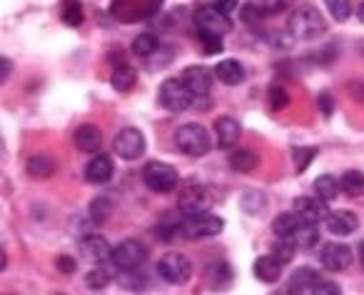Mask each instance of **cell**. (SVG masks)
<instances>
[{"label": "cell", "instance_id": "47", "mask_svg": "<svg viewBox=\"0 0 364 295\" xmlns=\"http://www.w3.org/2000/svg\"><path fill=\"white\" fill-rule=\"evenodd\" d=\"M359 260H362V265H364V240L359 243Z\"/></svg>", "mask_w": 364, "mask_h": 295}, {"label": "cell", "instance_id": "28", "mask_svg": "<svg viewBox=\"0 0 364 295\" xmlns=\"http://www.w3.org/2000/svg\"><path fill=\"white\" fill-rule=\"evenodd\" d=\"M339 193H342L339 178H334V175H329V173L317 175V180H314V195H319V198L329 203V200H334Z\"/></svg>", "mask_w": 364, "mask_h": 295}, {"label": "cell", "instance_id": "12", "mask_svg": "<svg viewBox=\"0 0 364 295\" xmlns=\"http://www.w3.org/2000/svg\"><path fill=\"white\" fill-rule=\"evenodd\" d=\"M195 28L205 33H218V36H225V33L232 31V21L230 16L220 13L215 6H203L195 11Z\"/></svg>", "mask_w": 364, "mask_h": 295}, {"label": "cell", "instance_id": "11", "mask_svg": "<svg viewBox=\"0 0 364 295\" xmlns=\"http://www.w3.org/2000/svg\"><path fill=\"white\" fill-rule=\"evenodd\" d=\"M319 263L329 273H342L354 263V253L344 243H324L319 250Z\"/></svg>", "mask_w": 364, "mask_h": 295}, {"label": "cell", "instance_id": "13", "mask_svg": "<svg viewBox=\"0 0 364 295\" xmlns=\"http://www.w3.org/2000/svg\"><path fill=\"white\" fill-rule=\"evenodd\" d=\"M80 258L85 260V263L100 265V263H105V260L112 258V248L102 235L87 233L80 238Z\"/></svg>", "mask_w": 364, "mask_h": 295}, {"label": "cell", "instance_id": "44", "mask_svg": "<svg viewBox=\"0 0 364 295\" xmlns=\"http://www.w3.org/2000/svg\"><path fill=\"white\" fill-rule=\"evenodd\" d=\"M213 6L218 8L220 13H225V16H232L235 11H240V0H213Z\"/></svg>", "mask_w": 364, "mask_h": 295}, {"label": "cell", "instance_id": "35", "mask_svg": "<svg viewBox=\"0 0 364 295\" xmlns=\"http://www.w3.org/2000/svg\"><path fill=\"white\" fill-rule=\"evenodd\" d=\"M110 283H112V273L102 263L95 265V268H92L90 273L85 275V285L90 290H102V288H107Z\"/></svg>", "mask_w": 364, "mask_h": 295}, {"label": "cell", "instance_id": "36", "mask_svg": "<svg viewBox=\"0 0 364 295\" xmlns=\"http://www.w3.org/2000/svg\"><path fill=\"white\" fill-rule=\"evenodd\" d=\"M210 275H213V283L215 288H228L230 283H232V268H230L228 260H218V263H213V268H210Z\"/></svg>", "mask_w": 364, "mask_h": 295}, {"label": "cell", "instance_id": "26", "mask_svg": "<svg viewBox=\"0 0 364 295\" xmlns=\"http://www.w3.org/2000/svg\"><path fill=\"white\" fill-rule=\"evenodd\" d=\"M292 243L302 250H309L319 243V225L312 223V220H302L297 228V233L292 235Z\"/></svg>", "mask_w": 364, "mask_h": 295}, {"label": "cell", "instance_id": "42", "mask_svg": "<svg viewBox=\"0 0 364 295\" xmlns=\"http://www.w3.org/2000/svg\"><path fill=\"white\" fill-rule=\"evenodd\" d=\"M317 108H319V113H322L324 118H332V113H334V98H332V93H327V90H322L317 95Z\"/></svg>", "mask_w": 364, "mask_h": 295}, {"label": "cell", "instance_id": "17", "mask_svg": "<svg viewBox=\"0 0 364 295\" xmlns=\"http://www.w3.org/2000/svg\"><path fill=\"white\" fill-rule=\"evenodd\" d=\"M324 225H327V230L334 238H344V235L357 233L359 218L352 210H332V213L327 215V220H324Z\"/></svg>", "mask_w": 364, "mask_h": 295}, {"label": "cell", "instance_id": "32", "mask_svg": "<svg viewBox=\"0 0 364 295\" xmlns=\"http://www.w3.org/2000/svg\"><path fill=\"white\" fill-rule=\"evenodd\" d=\"M267 208V195L259 190H245L242 193V210L250 215H262Z\"/></svg>", "mask_w": 364, "mask_h": 295}, {"label": "cell", "instance_id": "43", "mask_svg": "<svg viewBox=\"0 0 364 295\" xmlns=\"http://www.w3.org/2000/svg\"><path fill=\"white\" fill-rule=\"evenodd\" d=\"M55 268L60 270V273H65V275H73L77 270V260L70 258V255H58Z\"/></svg>", "mask_w": 364, "mask_h": 295}, {"label": "cell", "instance_id": "40", "mask_svg": "<svg viewBox=\"0 0 364 295\" xmlns=\"http://www.w3.org/2000/svg\"><path fill=\"white\" fill-rule=\"evenodd\" d=\"M198 36H200V43H203L205 56H218V53H223V48H225L223 36H218V33H205V31H198Z\"/></svg>", "mask_w": 364, "mask_h": 295}, {"label": "cell", "instance_id": "27", "mask_svg": "<svg viewBox=\"0 0 364 295\" xmlns=\"http://www.w3.org/2000/svg\"><path fill=\"white\" fill-rule=\"evenodd\" d=\"M269 13L262 8V3H245L242 8H240V21L245 23V26L250 28V31H259V28L264 26V18H267Z\"/></svg>", "mask_w": 364, "mask_h": 295}, {"label": "cell", "instance_id": "37", "mask_svg": "<svg viewBox=\"0 0 364 295\" xmlns=\"http://www.w3.org/2000/svg\"><path fill=\"white\" fill-rule=\"evenodd\" d=\"M324 6L337 23H347L352 18V3L349 0H324Z\"/></svg>", "mask_w": 364, "mask_h": 295}, {"label": "cell", "instance_id": "46", "mask_svg": "<svg viewBox=\"0 0 364 295\" xmlns=\"http://www.w3.org/2000/svg\"><path fill=\"white\" fill-rule=\"evenodd\" d=\"M357 21L364 23V3H359V8H357Z\"/></svg>", "mask_w": 364, "mask_h": 295}, {"label": "cell", "instance_id": "39", "mask_svg": "<svg viewBox=\"0 0 364 295\" xmlns=\"http://www.w3.org/2000/svg\"><path fill=\"white\" fill-rule=\"evenodd\" d=\"M267 103H269L272 110H284V108L289 105V93L284 90L279 83H272L269 90H267Z\"/></svg>", "mask_w": 364, "mask_h": 295}, {"label": "cell", "instance_id": "10", "mask_svg": "<svg viewBox=\"0 0 364 295\" xmlns=\"http://www.w3.org/2000/svg\"><path fill=\"white\" fill-rule=\"evenodd\" d=\"M145 148H147L145 135H142V130H137V128H122L115 135V140H112V150H115L122 160L142 158Z\"/></svg>", "mask_w": 364, "mask_h": 295}, {"label": "cell", "instance_id": "2", "mask_svg": "<svg viewBox=\"0 0 364 295\" xmlns=\"http://www.w3.org/2000/svg\"><path fill=\"white\" fill-rule=\"evenodd\" d=\"M175 148L180 153L190 155V158H203V155L210 153V148H213V138H210V133L200 123H188V125L177 128Z\"/></svg>", "mask_w": 364, "mask_h": 295}, {"label": "cell", "instance_id": "45", "mask_svg": "<svg viewBox=\"0 0 364 295\" xmlns=\"http://www.w3.org/2000/svg\"><path fill=\"white\" fill-rule=\"evenodd\" d=\"M0 68H3V76H0V81L6 83L8 81V76H11V58H3V61H0Z\"/></svg>", "mask_w": 364, "mask_h": 295}, {"label": "cell", "instance_id": "41", "mask_svg": "<svg viewBox=\"0 0 364 295\" xmlns=\"http://www.w3.org/2000/svg\"><path fill=\"white\" fill-rule=\"evenodd\" d=\"M294 6V0H262V8L269 16H279V13L289 11Z\"/></svg>", "mask_w": 364, "mask_h": 295}, {"label": "cell", "instance_id": "7", "mask_svg": "<svg viewBox=\"0 0 364 295\" xmlns=\"http://www.w3.org/2000/svg\"><path fill=\"white\" fill-rule=\"evenodd\" d=\"M147 255L150 253H147L145 243H140V240H135V238H127L112 250L110 263L115 270H140L142 265H145Z\"/></svg>", "mask_w": 364, "mask_h": 295}, {"label": "cell", "instance_id": "30", "mask_svg": "<svg viewBox=\"0 0 364 295\" xmlns=\"http://www.w3.org/2000/svg\"><path fill=\"white\" fill-rule=\"evenodd\" d=\"M339 183H342V193H347L349 198L364 195V173L362 170H347V173H342Z\"/></svg>", "mask_w": 364, "mask_h": 295}, {"label": "cell", "instance_id": "6", "mask_svg": "<svg viewBox=\"0 0 364 295\" xmlns=\"http://www.w3.org/2000/svg\"><path fill=\"white\" fill-rule=\"evenodd\" d=\"M142 183L152 190V193H172L180 183V175L177 168H172L170 163H162V160H150V163L142 168Z\"/></svg>", "mask_w": 364, "mask_h": 295}, {"label": "cell", "instance_id": "29", "mask_svg": "<svg viewBox=\"0 0 364 295\" xmlns=\"http://www.w3.org/2000/svg\"><path fill=\"white\" fill-rule=\"evenodd\" d=\"M162 43L155 33H140V36L132 41V53L140 58H152L155 53H160Z\"/></svg>", "mask_w": 364, "mask_h": 295}, {"label": "cell", "instance_id": "23", "mask_svg": "<svg viewBox=\"0 0 364 295\" xmlns=\"http://www.w3.org/2000/svg\"><path fill=\"white\" fill-rule=\"evenodd\" d=\"M55 168H58V163L48 153H38L28 158V175H31V178H38V180L53 178Z\"/></svg>", "mask_w": 364, "mask_h": 295}, {"label": "cell", "instance_id": "1", "mask_svg": "<svg viewBox=\"0 0 364 295\" xmlns=\"http://www.w3.org/2000/svg\"><path fill=\"white\" fill-rule=\"evenodd\" d=\"M327 31V23H324L322 13L312 6L297 8V11L289 16L287 23V33L294 38V41H314L322 33Z\"/></svg>", "mask_w": 364, "mask_h": 295}, {"label": "cell", "instance_id": "15", "mask_svg": "<svg viewBox=\"0 0 364 295\" xmlns=\"http://www.w3.org/2000/svg\"><path fill=\"white\" fill-rule=\"evenodd\" d=\"M240 135H242V125H240L235 118L223 115L215 120V145L220 150H230V148L237 145Z\"/></svg>", "mask_w": 364, "mask_h": 295}, {"label": "cell", "instance_id": "3", "mask_svg": "<svg viewBox=\"0 0 364 295\" xmlns=\"http://www.w3.org/2000/svg\"><path fill=\"white\" fill-rule=\"evenodd\" d=\"M157 278L167 285H185L193 278V260L185 253H165L157 260Z\"/></svg>", "mask_w": 364, "mask_h": 295}, {"label": "cell", "instance_id": "18", "mask_svg": "<svg viewBox=\"0 0 364 295\" xmlns=\"http://www.w3.org/2000/svg\"><path fill=\"white\" fill-rule=\"evenodd\" d=\"M282 270H284V260H282V258H277L274 253L259 255V258L255 260V265H252L255 278H257L259 283H267V285L277 283L279 275H282Z\"/></svg>", "mask_w": 364, "mask_h": 295}, {"label": "cell", "instance_id": "20", "mask_svg": "<svg viewBox=\"0 0 364 295\" xmlns=\"http://www.w3.org/2000/svg\"><path fill=\"white\" fill-rule=\"evenodd\" d=\"M294 210H297L299 215H302L304 220H312V223H324L329 215L327 210V200H322L317 195V198H297L294 200Z\"/></svg>", "mask_w": 364, "mask_h": 295}, {"label": "cell", "instance_id": "19", "mask_svg": "<svg viewBox=\"0 0 364 295\" xmlns=\"http://www.w3.org/2000/svg\"><path fill=\"white\" fill-rule=\"evenodd\" d=\"M215 78H218L220 83H225V86L235 88V86H242L245 78H247V71H245L242 63L235 61V58H225V61H220L218 66H215Z\"/></svg>", "mask_w": 364, "mask_h": 295}, {"label": "cell", "instance_id": "33", "mask_svg": "<svg viewBox=\"0 0 364 295\" xmlns=\"http://www.w3.org/2000/svg\"><path fill=\"white\" fill-rule=\"evenodd\" d=\"M63 23L70 28H80L82 21H85V13H82V6H80V0H65L63 3Z\"/></svg>", "mask_w": 364, "mask_h": 295}, {"label": "cell", "instance_id": "16", "mask_svg": "<svg viewBox=\"0 0 364 295\" xmlns=\"http://www.w3.org/2000/svg\"><path fill=\"white\" fill-rule=\"evenodd\" d=\"M112 173H115V165H112V158L105 153H97L87 160L85 165V180L92 185H105L110 183Z\"/></svg>", "mask_w": 364, "mask_h": 295}, {"label": "cell", "instance_id": "38", "mask_svg": "<svg viewBox=\"0 0 364 295\" xmlns=\"http://www.w3.org/2000/svg\"><path fill=\"white\" fill-rule=\"evenodd\" d=\"M87 213H90V220L92 223H105L107 218H110L112 215V203H110V198H95L90 203V210H87Z\"/></svg>", "mask_w": 364, "mask_h": 295}, {"label": "cell", "instance_id": "8", "mask_svg": "<svg viewBox=\"0 0 364 295\" xmlns=\"http://www.w3.org/2000/svg\"><path fill=\"white\" fill-rule=\"evenodd\" d=\"M162 0H112V16L122 23H137L155 16Z\"/></svg>", "mask_w": 364, "mask_h": 295}, {"label": "cell", "instance_id": "22", "mask_svg": "<svg viewBox=\"0 0 364 295\" xmlns=\"http://www.w3.org/2000/svg\"><path fill=\"white\" fill-rule=\"evenodd\" d=\"M319 280H322V275L317 273V270L312 268H299L292 273V278H289V293H309L314 295L317 293V285Z\"/></svg>", "mask_w": 364, "mask_h": 295}, {"label": "cell", "instance_id": "5", "mask_svg": "<svg viewBox=\"0 0 364 295\" xmlns=\"http://www.w3.org/2000/svg\"><path fill=\"white\" fill-rule=\"evenodd\" d=\"M225 228V220L220 215L213 213H198V215H185V220L180 223V235L188 240H200V238H215Z\"/></svg>", "mask_w": 364, "mask_h": 295}, {"label": "cell", "instance_id": "9", "mask_svg": "<svg viewBox=\"0 0 364 295\" xmlns=\"http://www.w3.org/2000/svg\"><path fill=\"white\" fill-rule=\"evenodd\" d=\"M210 205H213V195L200 183L185 185V188L180 190V195H177V210H180L182 215L205 213V210H210Z\"/></svg>", "mask_w": 364, "mask_h": 295}, {"label": "cell", "instance_id": "4", "mask_svg": "<svg viewBox=\"0 0 364 295\" xmlns=\"http://www.w3.org/2000/svg\"><path fill=\"white\" fill-rule=\"evenodd\" d=\"M157 100L167 113H185L195 105V95L182 78H167L157 90Z\"/></svg>", "mask_w": 364, "mask_h": 295}, {"label": "cell", "instance_id": "31", "mask_svg": "<svg viewBox=\"0 0 364 295\" xmlns=\"http://www.w3.org/2000/svg\"><path fill=\"white\" fill-rule=\"evenodd\" d=\"M110 83H112V88H115L117 93H130L132 88H135V83H137V76H135V71H132V68L120 66L115 73H112Z\"/></svg>", "mask_w": 364, "mask_h": 295}, {"label": "cell", "instance_id": "21", "mask_svg": "<svg viewBox=\"0 0 364 295\" xmlns=\"http://www.w3.org/2000/svg\"><path fill=\"white\" fill-rule=\"evenodd\" d=\"M73 140H75V148H77V150H82V153H100L102 133H100V128H97V125L85 123V125H80L75 130Z\"/></svg>", "mask_w": 364, "mask_h": 295}, {"label": "cell", "instance_id": "34", "mask_svg": "<svg viewBox=\"0 0 364 295\" xmlns=\"http://www.w3.org/2000/svg\"><path fill=\"white\" fill-rule=\"evenodd\" d=\"M314 158H317V148H314V145L292 148V160H294V170H297V173H304Z\"/></svg>", "mask_w": 364, "mask_h": 295}, {"label": "cell", "instance_id": "14", "mask_svg": "<svg viewBox=\"0 0 364 295\" xmlns=\"http://www.w3.org/2000/svg\"><path fill=\"white\" fill-rule=\"evenodd\" d=\"M180 78L185 81V86L193 90L195 98H205V95H210V90H213V73H210L205 66L185 68Z\"/></svg>", "mask_w": 364, "mask_h": 295}, {"label": "cell", "instance_id": "24", "mask_svg": "<svg viewBox=\"0 0 364 295\" xmlns=\"http://www.w3.org/2000/svg\"><path fill=\"white\" fill-rule=\"evenodd\" d=\"M302 220L304 218L297 213V210H287V213H279L277 218H274V223H272L274 235L292 240V235L297 233V228H299V223H302Z\"/></svg>", "mask_w": 364, "mask_h": 295}, {"label": "cell", "instance_id": "25", "mask_svg": "<svg viewBox=\"0 0 364 295\" xmlns=\"http://www.w3.org/2000/svg\"><path fill=\"white\" fill-rule=\"evenodd\" d=\"M259 165V155L247 150V148H237L230 153V168L237 170V173H252Z\"/></svg>", "mask_w": 364, "mask_h": 295}]
</instances>
